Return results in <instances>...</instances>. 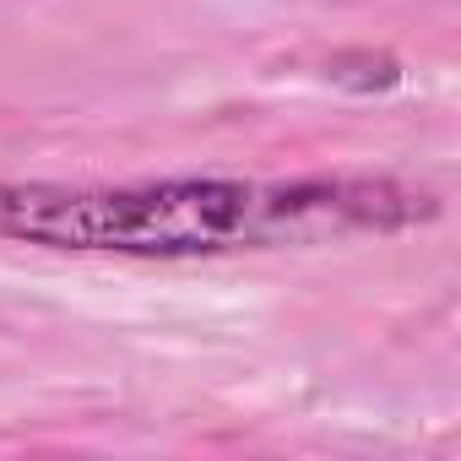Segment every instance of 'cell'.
<instances>
[{
  "mask_svg": "<svg viewBox=\"0 0 461 461\" xmlns=\"http://www.w3.org/2000/svg\"><path fill=\"white\" fill-rule=\"evenodd\" d=\"M439 206L396 179H147V185H0V240L77 250L190 261L228 250L321 245L348 234H396L429 222Z\"/></svg>",
  "mask_w": 461,
  "mask_h": 461,
  "instance_id": "6da1fadb",
  "label": "cell"
}]
</instances>
